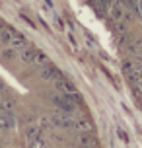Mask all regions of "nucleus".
<instances>
[{
  "mask_svg": "<svg viewBox=\"0 0 142 148\" xmlns=\"http://www.w3.org/2000/svg\"><path fill=\"white\" fill-rule=\"evenodd\" d=\"M111 22L121 49V68L142 107V0H90Z\"/></svg>",
  "mask_w": 142,
  "mask_h": 148,
  "instance_id": "obj_1",
  "label": "nucleus"
},
{
  "mask_svg": "<svg viewBox=\"0 0 142 148\" xmlns=\"http://www.w3.org/2000/svg\"><path fill=\"white\" fill-rule=\"evenodd\" d=\"M60 76H62V72H60V68L55 66V64H47V66L41 70V78H43V80H49V82L59 80Z\"/></svg>",
  "mask_w": 142,
  "mask_h": 148,
  "instance_id": "obj_2",
  "label": "nucleus"
},
{
  "mask_svg": "<svg viewBox=\"0 0 142 148\" xmlns=\"http://www.w3.org/2000/svg\"><path fill=\"white\" fill-rule=\"evenodd\" d=\"M14 125H16V115L10 109L4 111V113H0V133H4V131H8V129H12Z\"/></svg>",
  "mask_w": 142,
  "mask_h": 148,
  "instance_id": "obj_3",
  "label": "nucleus"
},
{
  "mask_svg": "<svg viewBox=\"0 0 142 148\" xmlns=\"http://www.w3.org/2000/svg\"><path fill=\"white\" fill-rule=\"evenodd\" d=\"M55 88H57V92H60V94H74L76 92L74 84L68 80V78H64V76H60L59 80H55Z\"/></svg>",
  "mask_w": 142,
  "mask_h": 148,
  "instance_id": "obj_4",
  "label": "nucleus"
},
{
  "mask_svg": "<svg viewBox=\"0 0 142 148\" xmlns=\"http://www.w3.org/2000/svg\"><path fill=\"white\" fill-rule=\"evenodd\" d=\"M37 49H23L22 51V57L20 59L25 62V64H31V62H37Z\"/></svg>",
  "mask_w": 142,
  "mask_h": 148,
  "instance_id": "obj_5",
  "label": "nucleus"
},
{
  "mask_svg": "<svg viewBox=\"0 0 142 148\" xmlns=\"http://www.w3.org/2000/svg\"><path fill=\"white\" fill-rule=\"evenodd\" d=\"M41 133H43V127H37V125H31V127L25 129V136H27V140L41 138Z\"/></svg>",
  "mask_w": 142,
  "mask_h": 148,
  "instance_id": "obj_6",
  "label": "nucleus"
},
{
  "mask_svg": "<svg viewBox=\"0 0 142 148\" xmlns=\"http://www.w3.org/2000/svg\"><path fill=\"white\" fill-rule=\"evenodd\" d=\"M14 33L16 31L14 29H10V27H0V43H12V39H14Z\"/></svg>",
  "mask_w": 142,
  "mask_h": 148,
  "instance_id": "obj_7",
  "label": "nucleus"
},
{
  "mask_svg": "<svg viewBox=\"0 0 142 148\" xmlns=\"http://www.w3.org/2000/svg\"><path fill=\"white\" fill-rule=\"evenodd\" d=\"M16 55H18V53H16V47H8V49L2 51V57H4L6 60H14Z\"/></svg>",
  "mask_w": 142,
  "mask_h": 148,
  "instance_id": "obj_8",
  "label": "nucleus"
},
{
  "mask_svg": "<svg viewBox=\"0 0 142 148\" xmlns=\"http://www.w3.org/2000/svg\"><path fill=\"white\" fill-rule=\"evenodd\" d=\"M25 45V39L20 33H14V39H12V47H23Z\"/></svg>",
  "mask_w": 142,
  "mask_h": 148,
  "instance_id": "obj_9",
  "label": "nucleus"
},
{
  "mask_svg": "<svg viewBox=\"0 0 142 148\" xmlns=\"http://www.w3.org/2000/svg\"><path fill=\"white\" fill-rule=\"evenodd\" d=\"M29 148H47V144L43 138H35V140H29Z\"/></svg>",
  "mask_w": 142,
  "mask_h": 148,
  "instance_id": "obj_10",
  "label": "nucleus"
},
{
  "mask_svg": "<svg viewBox=\"0 0 142 148\" xmlns=\"http://www.w3.org/2000/svg\"><path fill=\"white\" fill-rule=\"evenodd\" d=\"M37 62H41V64H43V62H49V59H47L45 53H41V51L37 53Z\"/></svg>",
  "mask_w": 142,
  "mask_h": 148,
  "instance_id": "obj_11",
  "label": "nucleus"
}]
</instances>
